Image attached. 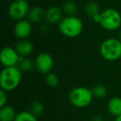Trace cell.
I'll return each instance as SVG.
<instances>
[{"mask_svg":"<svg viewBox=\"0 0 121 121\" xmlns=\"http://www.w3.org/2000/svg\"><path fill=\"white\" fill-rule=\"evenodd\" d=\"M58 28L63 36L73 38L81 35L83 30V22L77 16H66L59 22Z\"/></svg>","mask_w":121,"mask_h":121,"instance_id":"2","label":"cell"},{"mask_svg":"<svg viewBox=\"0 0 121 121\" xmlns=\"http://www.w3.org/2000/svg\"><path fill=\"white\" fill-rule=\"evenodd\" d=\"M93 121H103V119L101 116H95L94 118H93Z\"/></svg>","mask_w":121,"mask_h":121,"instance_id":"23","label":"cell"},{"mask_svg":"<svg viewBox=\"0 0 121 121\" xmlns=\"http://www.w3.org/2000/svg\"><path fill=\"white\" fill-rule=\"evenodd\" d=\"M108 110L112 115L115 116V117L121 115V98H111L108 103Z\"/></svg>","mask_w":121,"mask_h":121,"instance_id":"13","label":"cell"},{"mask_svg":"<svg viewBox=\"0 0 121 121\" xmlns=\"http://www.w3.org/2000/svg\"><path fill=\"white\" fill-rule=\"evenodd\" d=\"M30 11L28 3L26 0H13L9 8V14L12 19L20 21L28 16Z\"/></svg>","mask_w":121,"mask_h":121,"instance_id":"6","label":"cell"},{"mask_svg":"<svg viewBox=\"0 0 121 121\" xmlns=\"http://www.w3.org/2000/svg\"><path fill=\"white\" fill-rule=\"evenodd\" d=\"M99 24L107 31H115L121 25V15L117 10L108 9L100 13Z\"/></svg>","mask_w":121,"mask_h":121,"instance_id":"5","label":"cell"},{"mask_svg":"<svg viewBox=\"0 0 121 121\" xmlns=\"http://www.w3.org/2000/svg\"><path fill=\"white\" fill-rule=\"evenodd\" d=\"M33 45L31 42L26 40H21L16 44L15 49L18 55L22 57H27L33 52Z\"/></svg>","mask_w":121,"mask_h":121,"instance_id":"11","label":"cell"},{"mask_svg":"<svg viewBox=\"0 0 121 121\" xmlns=\"http://www.w3.org/2000/svg\"><path fill=\"white\" fill-rule=\"evenodd\" d=\"M30 111L36 116V117H38V116H41L44 114L45 107H44V105L42 104V103H41L40 101L35 100L31 104Z\"/></svg>","mask_w":121,"mask_h":121,"instance_id":"17","label":"cell"},{"mask_svg":"<svg viewBox=\"0 0 121 121\" xmlns=\"http://www.w3.org/2000/svg\"><path fill=\"white\" fill-rule=\"evenodd\" d=\"M14 121H37V117L31 111H22L17 114Z\"/></svg>","mask_w":121,"mask_h":121,"instance_id":"19","label":"cell"},{"mask_svg":"<svg viewBox=\"0 0 121 121\" xmlns=\"http://www.w3.org/2000/svg\"><path fill=\"white\" fill-rule=\"evenodd\" d=\"M22 80V71L17 66L5 67L0 74V86L5 91L15 90Z\"/></svg>","mask_w":121,"mask_h":121,"instance_id":"1","label":"cell"},{"mask_svg":"<svg viewBox=\"0 0 121 121\" xmlns=\"http://www.w3.org/2000/svg\"><path fill=\"white\" fill-rule=\"evenodd\" d=\"M115 121H121V115H119V116H118V117H116Z\"/></svg>","mask_w":121,"mask_h":121,"instance_id":"24","label":"cell"},{"mask_svg":"<svg viewBox=\"0 0 121 121\" xmlns=\"http://www.w3.org/2000/svg\"><path fill=\"white\" fill-rule=\"evenodd\" d=\"M61 10L67 16H76L77 13V5L73 1H66L62 4Z\"/></svg>","mask_w":121,"mask_h":121,"instance_id":"16","label":"cell"},{"mask_svg":"<svg viewBox=\"0 0 121 121\" xmlns=\"http://www.w3.org/2000/svg\"><path fill=\"white\" fill-rule=\"evenodd\" d=\"M32 32V25L30 21L25 19L17 21L14 26V34L17 38L24 40L30 36Z\"/></svg>","mask_w":121,"mask_h":121,"instance_id":"9","label":"cell"},{"mask_svg":"<svg viewBox=\"0 0 121 121\" xmlns=\"http://www.w3.org/2000/svg\"><path fill=\"white\" fill-rule=\"evenodd\" d=\"M46 18V11L42 8L36 6L30 9L28 13V19L31 22L40 23Z\"/></svg>","mask_w":121,"mask_h":121,"instance_id":"12","label":"cell"},{"mask_svg":"<svg viewBox=\"0 0 121 121\" xmlns=\"http://www.w3.org/2000/svg\"><path fill=\"white\" fill-rule=\"evenodd\" d=\"M99 52L106 60L114 61L121 57V41L116 38H108L101 43Z\"/></svg>","mask_w":121,"mask_h":121,"instance_id":"3","label":"cell"},{"mask_svg":"<svg viewBox=\"0 0 121 121\" xmlns=\"http://www.w3.org/2000/svg\"><path fill=\"white\" fill-rule=\"evenodd\" d=\"M16 112L10 105H7L0 109V120L1 121H14L16 118Z\"/></svg>","mask_w":121,"mask_h":121,"instance_id":"14","label":"cell"},{"mask_svg":"<svg viewBox=\"0 0 121 121\" xmlns=\"http://www.w3.org/2000/svg\"><path fill=\"white\" fill-rule=\"evenodd\" d=\"M91 91H92L93 96L96 99H102L106 95V93H107L105 86L103 85H96L91 89Z\"/></svg>","mask_w":121,"mask_h":121,"instance_id":"20","label":"cell"},{"mask_svg":"<svg viewBox=\"0 0 121 121\" xmlns=\"http://www.w3.org/2000/svg\"><path fill=\"white\" fill-rule=\"evenodd\" d=\"M119 40H120V41H121V32H119Z\"/></svg>","mask_w":121,"mask_h":121,"instance_id":"25","label":"cell"},{"mask_svg":"<svg viewBox=\"0 0 121 121\" xmlns=\"http://www.w3.org/2000/svg\"><path fill=\"white\" fill-rule=\"evenodd\" d=\"M7 91L1 90L0 91V107L2 108L4 106H5L7 104V100H8V96L6 94Z\"/></svg>","mask_w":121,"mask_h":121,"instance_id":"22","label":"cell"},{"mask_svg":"<svg viewBox=\"0 0 121 121\" xmlns=\"http://www.w3.org/2000/svg\"><path fill=\"white\" fill-rule=\"evenodd\" d=\"M46 83L50 87L55 88L59 84V77L55 73L50 72L46 76Z\"/></svg>","mask_w":121,"mask_h":121,"instance_id":"21","label":"cell"},{"mask_svg":"<svg viewBox=\"0 0 121 121\" xmlns=\"http://www.w3.org/2000/svg\"><path fill=\"white\" fill-rule=\"evenodd\" d=\"M93 97L91 90L84 86L74 88L69 94L70 102L77 108L87 107L91 103Z\"/></svg>","mask_w":121,"mask_h":121,"instance_id":"4","label":"cell"},{"mask_svg":"<svg viewBox=\"0 0 121 121\" xmlns=\"http://www.w3.org/2000/svg\"><path fill=\"white\" fill-rule=\"evenodd\" d=\"M21 56L18 55L15 48L11 47H6L2 49L0 53L1 62L5 67L16 66L20 61Z\"/></svg>","mask_w":121,"mask_h":121,"instance_id":"7","label":"cell"},{"mask_svg":"<svg viewBox=\"0 0 121 121\" xmlns=\"http://www.w3.org/2000/svg\"><path fill=\"white\" fill-rule=\"evenodd\" d=\"M35 68L42 74H48L53 67V58L50 54L42 52L39 54L35 59Z\"/></svg>","mask_w":121,"mask_h":121,"instance_id":"8","label":"cell"},{"mask_svg":"<svg viewBox=\"0 0 121 121\" xmlns=\"http://www.w3.org/2000/svg\"><path fill=\"white\" fill-rule=\"evenodd\" d=\"M85 12H86V15L90 17L91 18H94L96 15L100 13V9H99V5L96 2H90L85 7Z\"/></svg>","mask_w":121,"mask_h":121,"instance_id":"15","label":"cell"},{"mask_svg":"<svg viewBox=\"0 0 121 121\" xmlns=\"http://www.w3.org/2000/svg\"><path fill=\"white\" fill-rule=\"evenodd\" d=\"M62 17V10L56 6L50 7L46 11V21L47 23L56 24L61 21Z\"/></svg>","mask_w":121,"mask_h":121,"instance_id":"10","label":"cell"},{"mask_svg":"<svg viewBox=\"0 0 121 121\" xmlns=\"http://www.w3.org/2000/svg\"><path fill=\"white\" fill-rule=\"evenodd\" d=\"M35 66V64H33L32 60L28 57H24L20 62H19V69L22 72H29L31 71L33 67Z\"/></svg>","mask_w":121,"mask_h":121,"instance_id":"18","label":"cell"}]
</instances>
